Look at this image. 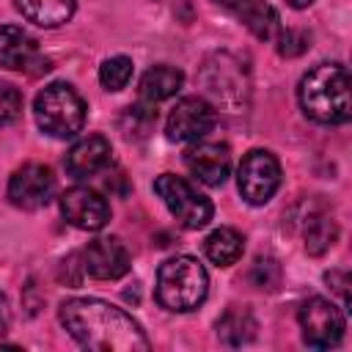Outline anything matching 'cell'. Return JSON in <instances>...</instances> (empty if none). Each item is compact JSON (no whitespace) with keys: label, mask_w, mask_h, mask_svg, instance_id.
<instances>
[{"label":"cell","mask_w":352,"mask_h":352,"mask_svg":"<svg viewBox=\"0 0 352 352\" xmlns=\"http://www.w3.org/2000/svg\"><path fill=\"white\" fill-rule=\"evenodd\" d=\"M55 195V176L41 162H28L14 170L8 182V198L19 209H41Z\"/></svg>","instance_id":"9c48e42d"},{"label":"cell","mask_w":352,"mask_h":352,"mask_svg":"<svg viewBox=\"0 0 352 352\" xmlns=\"http://www.w3.org/2000/svg\"><path fill=\"white\" fill-rule=\"evenodd\" d=\"M234 14H236L239 22H242L256 38H261V41L275 38L278 30H280L278 11H275L270 3H264V0H242V3L234 8Z\"/></svg>","instance_id":"e0dca14e"},{"label":"cell","mask_w":352,"mask_h":352,"mask_svg":"<svg viewBox=\"0 0 352 352\" xmlns=\"http://www.w3.org/2000/svg\"><path fill=\"white\" fill-rule=\"evenodd\" d=\"M302 113L316 124H344L352 116L349 72L341 63L314 66L297 88Z\"/></svg>","instance_id":"7a4b0ae2"},{"label":"cell","mask_w":352,"mask_h":352,"mask_svg":"<svg viewBox=\"0 0 352 352\" xmlns=\"http://www.w3.org/2000/svg\"><path fill=\"white\" fill-rule=\"evenodd\" d=\"M60 212L80 231H99L110 220L107 201L96 190H91V187H72V190H66L60 195Z\"/></svg>","instance_id":"8fae6325"},{"label":"cell","mask_w":352,"mask_h":352,"mask_svg":"<svg viewBox=\"0 0 352 352\" xmlns=\"http://www.w3.org/2000/svg\"><path fill=\"white\" fill-rule=\"evenodd\" d=\"M60 322L69 336L96 352H146L148 338L140 324L121 308L96 300V297H74L60 305Z\"/></svg>","instance_id":"6da1fadb"},{"label":"cell","mask_w":352,"mask_h":352,"mask_svg":"<svg viewBox=\"0 0 352 352\" xmlns=\"http://www.w3.org/2000/svg\"><path fill=\"white\" fill-rule=\"evenodd\" d=\"M302 341L314 349H330L344 338V314L324 297H311L300 308Z\"/></svg>","instance_id":"52a82bcc"},{"label":"cell","mask_w":352,"mask_h":352,"mask_svg":"<svg viewBox=\"0 0 352 352\" xmlns=\"http://www.w3.org/2000/svg\"><path fill=\"white\" fill-rule=\"evenodd\" d=\"M110 162V140L104 135H88L77 140L66 154V170L74 179H88Z\"/></svg>","instance_id":"4fadbf2b"},{"label":"cell","mask_w":352,"mask_h":352,"mask_svg":"<svg viewBox=\"0 0 352 352\" xmlns=\"http://www.w3.org/2000/svg\"><path fill=\"white\" fill-rule=\"evenodd\" d=\"M286 3H289L292 8H308V6L314 3V0H286Z\"/></svg>","instance_id":"f546056e"},{"label":"cell","mask_w":352,"mask_h":352,"mask_svg":"<svg viewBox=\"0 0 352 352\" xmlns=\"http://www.w3.org/2000/svg\"><path fill=\"white\" fill-rule=\"evenodd\" d=\"M250 283L264 292H275L280 283V264L275 258H256L250 270Z\"/></svg>","instance_id":"cb8c5ba5"},{"label":"cell","mask_w":352,"mask_h":352,"mask_svg":"<svg viewBox=\"0 0 352 352\" xmlns=\"http://www.w3.org/2000/svg\"><path fill=\"white\" fill-rule=\"evenodd\" d=\"M214 121H217V113L206 99L184 96L170 110L165 121V135L176 143H192V140H201L206 132H212Z\"/></svg>","instance_id":"ba28073f"},{"label":"cell","mask_w":352,"mask_h":352,"mask_svg":"<svg viewBox=\"0 0 352 352\" xmlns=\"http://www.w3.org/2000/svg\"><path fill=\"white\" fill-rule=\"evenodd\" d=\"M184 165L198 182L209 187H220L231 170V154L228 146L220 143H195L184 151Z\"/></svg>","instance_id":"7c38bea8"},{"label":"cell","mask_w":352,"mask_h":352,"mask_svg":"<svg viewBox=\"0 0 352 352\" xmlns=\"http://www.w3.org/2000/svg\"><path fill=\"white\" fill-rule=\"evenodd\" d=\"M154 192L162 198V204L168 206V212L184 226V228H204L212 220V201L198 192L187 179L173 176V173H162L154 179Z\"/></svg>","instance_id":"5b68a950"},{"label":"cell","mask_w":352,"mask_h":352,"mask_svg":"<svg viewBox=\"0 0 352 352\" xmlns=\"http://www.w3.org/2000/svg\"><path fill=\"white\" fill-rule=\"evenodd\" d=\"M324 280L330 283V289L341 297V302L344 305H349V275L346 272H341V270H330L327 275H324Z\"/></svg>","instance_id":"4316f807"},{"label":"cell","mask_w":352,"mask_h":352,"mask_svg":"<svg viewBox=\"0 0 352 352\" xmlns=\"http://www.w3.org/2000/svg\"><path fill=\"white\" fill-rule=\"evenodd\" d=\"M206 292H209L206 270L192 256H173L157 272L154 294H157V302L168 311H176V314L192 311L206 300Z\"/></svg>","instance_id":"3957f363"},{"label":"cell","mask_w":352,"mask_h":352,"mask_svg":"<svg viewBox=\"0 0 352 352\" xmlns=\"http://www.w3.org/2000/svg\"><path fill=\"white\" fill-rule=\"evenodd\" d=\"M236 66L239 63L231 55H214L206 63V69H204V85H206V91L217 102H231V96L234 99H242L245 82H242Z\"/></svg>","instance_id":"5bb4252c"},{"label":"cell","mask_w":352,"mask_h":352,"mask_svg":"<svg viewBox=\"0 0 352 352\" xmlns=\"http://www.w3.org/2000/svg\"><path fill=\"white\" fill-rule=\"evenodd\" d=\"M275 41H278V52H280L283 58H297V55H302V52L311 47V36H308L305 30H294V28L278 30Z\"/></svg>","instance_id":"d4e9b609"},{"label":"cell","mask_w":352,"mask_h":352,"mask_svg":"<svg viewBox=\"0 0 352 352\" xmlns=\"http://www.w3.org/2000/svg\"><path fill=\"white\" fill-rule=\"evenodd\" d=\"M256 319L248 308H239V305H231L220 319H217V338L226 344V346H245L256 338Z\"/></svg>","instance_id":"d6986e66"},{"label":"cell","mask_w":352,"mask_h":352,"mask_svg":"<svg viewBox=\"0 0 352 352\" xmlns=\"http://www.w3.org/2000/svg\"><path fill=\"white\" fill-rule=\"evenodd\" d=\"M6 324H8V305H6V297L0 294V333L6 330Z\"/></svg>","instance_id":"83f0119b"},{"label":"cell","mask_w":352,"mask_h":352,"mask_svg":"<svg viewBox=\"0 0 352 352\" xmlns=\"http://www.w3.org/2000/svg\"><path fill=\"white\" fill-rule=\"evenodd\" d=\"M132 77V60L126 55H116L107 58L99 69V82L104 91H121Z\"/></svg>","instance_id":"7402d4cb"},{"label":"cell","mask_w":352,"mask_h":352,"mask_svg":"<svg viewBox=\"0 0 352 352\" xmlns=\"http://www.w3.org/2000/svg\"><path fill=\"white\" fill-rule=\"evenodd\" d=\"M77 0H16L19 14L38 28H58L72 19Z\"/></svg>","instance_id":"ac0fdd59"},{"label":"cell","mask_w":352,"mask_h":352,"mask_svg":"<svg viewBox=\"0 0 352 352\" xmlns=\"http://www.w3.org/2000/svg\"><path fill=\"white\" fill-rule=\"evenodd\" d=\"M154 121H157V113L151 110V104L140 102L135 107H126V113L121 116V129L126 138H146Z\"/></svg>","instance_id":"603a6c76"},{"label":"cell","mask_w":352,"mask_h":352,"mask_svg":"<svg viewBox=\"0 0 352 352\" xmlns=\"http://www.w3.org/2000/svg\"><path fill=\"white\" fill-rule=\"evenodd\" d=\"M82 270L96 280H116L129 272V250L118 236H96L82 250Z\"/></svg>","instance_id":"30bf717a"},{"label":"cell","mask_w":352,"mask_h":352,"mask_svg":"<svg viewBox=\"0 0 352 352\" xmlns=\"http://www.w3.org/2000/svg\"><path fill=\"white\" fill-rule=\"evenodd\" d=\"M182 82H184V74L179 72V69H173V66H154V69H148L143 77H140V88H138V94H140V102L143 104H157V102H165V99H170L179 88H182Z\"/></svg>","instance_id":"2e32d148"},{"label":"cell","mask_w":352,"mask_h":352,"mask_svg":"<svg viewBox=\"0 0 352 352\" xmlns=\"http://www.w3.org/2000/svg\"><path fill=\"white\" fill-rule=\"evenodd\" d=\"M242 234L234 231V228H214L206 242H204V250L209 256V261H214L217 267H231L239 261L242 256Z\"/></svg>","instance_id":"ffe728a7"},{"label":"cell","mask_w":352,"mask_h":352,"mask_svg":"<svg viewBox=\"0 0 352 352\" xmlns=\"http://www.w3.org/2000/svg\"><path fill=\"white\" fill-rule=\"evenodd\" d=\"M336 236L338 228L327 214H311V220L305 223V250L311 256H322L324 250H330Z\"/></svg>","instance_id":"44dd1931"},{"label":"cell","mask_w":352,"mask_h":352,"mask_svg":"<svg viewBox=\"0 0 352 352\" xmlns=\"http://www.w3.org/2000/svg\"><path fill=\"white\" fill-rule=\"evenodd\" d=\"M36 124L52 138H74L85 124V102L69 82H50L33 102Z\"/></svg>","instance_id":"277c9868"},{"label":"cell","mask_w":352,"mask_h":352,"mask_svg":"<svg viewBox=\"0 0 352 352\" xmlns=\"http://www.w3.org/2000/svg\"><path fill=\"white\" fill-rule=\"evenodd\" d=\"M22 113V94L11 82H0V124L16 121Z\"/></svg>","instance_id":"484cf974"},{"label":"cell","mask_w":352,"mask_h":352,"mask_svg":"<svg viewBox=\"0 0 352 352\" xmlns=\"http://www.w3.org/2000/svg\"><path fill=\"white\" fill-rule=\"evenodd\" d=\"M38 60V44L36 38L16 28V25H3L0 28V66L11 72H22Z\"/></svg>","instance_id":"9a60e30c"},{"label":"cell","mask_w":352,"mask_h":352,"mask_svg":"<svg viewBox=\"0 0 352 352\" xmlns=\"http://www.w3.org/2000/svg\"><path fill=\"white\" fill-rule=\"evenodd\" d=\"M236 187L248 204H253V206L267 204L275 195V190L280 187V162L275 160V154H270L264 148L248 151L236 170Z\"/></svg>","instance_id":"8992f818"},{"label":"cell","mask_w":352,"mask_h":352,"mask_svg":"<svg viewBox=\"0 0 352 352\" xmlns=\"http://www.w3.org/2000/svg\"><path fill=\"white\" fill-rule=\"evenodd\" d=\"M214 3H217L220 8H226V11H234V8H236L242 0H214Z\"/></svg>","instance_id":"f1b7e54d"}]
</instances>
